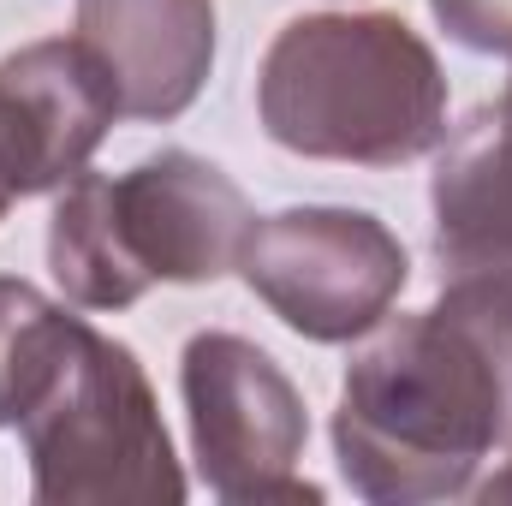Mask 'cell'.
I'll list each match as a JSON object with an SVG mask.
<instances>
[{
	"instance_id": "52a82bcc",
	"label": "cell",
	"mask_w": 512,
	"mask_h": 506,
	"mask_svg": "<svg viewBox=\"0 0 512 506\" xmlns=\"http://www.w3.org/2000/svg\"><path fill=\"white\" fill-rule=\"evenodd\" d=\"M120 120V90L84 36H42L0 60V173L12 197L66 191Z\"/></svg>"
},
{
	"instance_id": "5bb4252c",
	"label": "cell",
	"mask_w": 512,
	"mask_h": 506,
	"mask_svg": "<svg viewBox=\"0 0 512 506\" xmlns=\"http://www.w3.org/2000/svg\"><path fill=\"white\" fill-rule=\"evenodd\" d=\"M6 203H12V185H6V173H0V215H6Z\"/></svg>"
},
{
	"instance_id": "6da1fadb",
	"label": "cell",
	"mask_w": 512,
	"mask_h": 506,
	"mask_svg": "<svg viewBox=\"0 0 512 506\" xmlns=\"http://www.w3.org/2000/svg\"><path fill=\"white\" fill-rule=\"evenodd\" d=\"M512 447V316L495 274L441 280V304L382 316L334 405V459L376 506L459 501Z\"/></svg>"
},
{
	"instance_id": "7a4b0ae2",
	"label": "cell",
	"mask_w": 512,
	"mask_h": 506,
	"mask_svg": "<svg viewBox=\"0 0 512 506\" xmlns=\"http://www.w3.org/2000/svg\"><path fill=\"white\" fill-rule=\"evenodd\" d=\"M256 114L292 155L399 167L441 149L447 72L399 12H310L268 42Z\"/></svg>"
},
{
	"instance_id": "3957f363",
	"label": "cell",
	"mask_w": 512,
	"mask_h": 506,
	"mask_svg": "<svg viewBox=\"0 0 512 506\" xmlns=\"http://www.w3.org/2000/svg\"><path fill=\"white\" fill-rule=\"evenodd\" d=\"M256 215L245 191L191 149L126 173H78L48 215V268L66 304L131 310L149 286H203L239 268Z\"/></svg>"
},
{
	"instance_id": "7c38bea8",
	"label": "cell",
	"mask_w": 512,
	"mask_h": 506,
	"mask_svg": "<svg viewBox=\"0 0 512 506\" xmlns=\"http://www.w3.org/2000/svg\"><path fill=\"white\" fill-rule=\"evenodd\" d=\"M501 459H507V465H501V471H489V477L471 489V501H489V506H495V501H512V447L501 453Z\"/></svg>"
},
{
	"instance_id": "5b68a950",
	"label": "cell",
	"mask_w": 512,
	"mask_h": 506,
	"mask_svg": "<svg viewBox=\"0 0 512 506\" xmlns=\"http://www.w3.org/2000/svg\"><path fill=\"white\" fill-rule=\"evenodd\" d=\"M179 393L191 417V453L209 495L233 506L256 501H322L298 471L310 417L292 376L245 334H191L179 358Z\"/></svg>"
},
{
	"instance_id": "ba28073f",
	"label": "cell",
	"mask_w": 512,
	"mask_h": 506,
	"mask_svg": "<svg viewBox=\"0 0 512 506\" xmlns=\"http://www.w3.org/2000/svg\"><path fill=\"white\" fill-rule=\"evenodd\" d=\"M78 36L120 90V120H179L215 66V0H78Z\"/></svg>"
},
{
	"instance_id": "9c48e42d",
	"label": "cell",
	"mask_w": 512,
	"mask_h": 506,
	"mask_svg": "<svg viewBox=\"0 0 512 506\" xmlns=\"http://www.w3.org/2000/svg\"><path fill=\"white\" fill-rule=\"evenodd\" d=\"M429 203L441 280L512 268V78L453 137H441Z\"/></svg>"
},
{
	"instance_id": "4fadbf2b",
	"label": "cell",
	"mask_w": 512,
	"mask_h": 506,
	"mask_svg": "<svg viewBox=\"0 0 512 506\" xmlns=\"http://www.w3.org/2000/svg\"><path fill=\"white\" fill-rule=\"evenodd\" d=\"M495 286H501V304H507V316H512V268H501V274H495Z\"/></svg>"
},
{
	"instance_id": "30bf717a",
	"label": "cell",
	"mask_w": 512,
	"mask_h": 506,
	"mask_svg": "<svg viewBox=\"0 0 512 506\" xmlns=\"http://www.w3.org/2000/svg\"><path fill=\"white\" fill-rule=\"evenodd\" d=\"M84 328L90 322L54 304L42 286L0 274V429H18L42 405Z\"/></svg>"
},
{
	"instance_id": "8992f818",
	"label": "cell",
	"mask_w": 512,
	"mask_h": 506,
	"mask_svg": "<svg viewBox=\"0 0 512 506\" xmlns=\"http://www.w3.org/2000/svg\"><path fill=\"white\" fill-rule=\"evenodd\" d=\"M239 274L298 340L346 346L393 310L411 256L364 209H280L251 227Z\"/></svg>"
},
{
	"instance_id": "277c9868",
	"label": "cell",
	"mask_w": 512,
	"mask_h": 506,
	"mask_svg": "<svg viewBox=\"0 0 512 506\" xmlns=\"http://www.w3.org/2000/svg\"><path fill=\"white\" fill-rule=\"evenodd\" d=\"M18 435L42 506H173L191 489L137 352L96 328H84Z\"/></svg>"
},
{
	"instance_id": "8fae6325",
	"label": "cell",
	"mask_w": 512,
	"mask_h": 506,
	"mask_svg": "<svg viewBox=\"0 0 512 506\" xmlns=\"http://www.w3.org/2000/svg\"><path fill=\"white\" fill-rule=\"evenodd\" d=\"M429 12L459 48L512 60V0H429Z\"/></svg>"
}]
</instances>
